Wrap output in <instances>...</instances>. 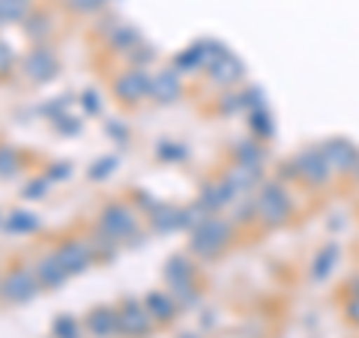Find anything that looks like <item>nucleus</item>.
Masks as SVG:
<instances>
[{"instance_id":"1","label":"nucleus","mask_w":359,"mask_h":338,"mask_svg":"<svg viewBox=\"0 0 359 338\" xmlns=\"http://www.w3.org/2000/svg\"><path fill=\"white\" fill-rule=\"evenodd\" d=\"M99 228H102L108 236H114L120 245L141 240L138 216H135V210L129 204H123V201H111V204L102 210V216H99Z\"/></svg>"},{"instance_id":"2","label":"nucleus","mask_w":359,"mask_h":338,"mask_svg":"<svg viewBox=\"0 0 359 338\" xmlns=\"http://www.w3.org/2000/svg\"><path fill=\"white\" fill-rule=\"evenodd\" d=\"M39 278L33 266H13L9 273L0 278V297L4 302H13V306H25L33 297L39 294Z\"/></svg>"},{"instance_id":"3","label":"nucleus","mask_w":359,"mask_h":338,"mask_svg":"<svg viewBox=\"0 0 359 338\" xmlns=\"http://www.w3.org/2000/svg\"><path fill=\"white\" fill-rule=\"evenodd\" d=\"M117 320H120V335L123 338H150L156 318L150 314V309L138 299H123L117 306Z\"/></svg>"},{"instance_id":"4","label":"nucleus","mask_w":359,"mask_h":338,"mask_svg":"<svg viewBox=\"0 0 359 338\" xmlns=\"http://www.w3.org/2000/svg\"><path fill=\"white\" fill-rule=\"evenodd\" d=\"M21 72H25L33 84L51 81V78L60 72L57 54H54L45 42H33V48L25 54V60H21Z\"/></svg>"},{"instance_id":"5","label":"nucleus","mask_w":359,"mask_h":338,"mask_svg":"<svg viewBox=\"0 0 359 338\" xmlns=\"http://www.w3.org/2000/svg\"><path fill=\"white\" fill-rule=\"evenodd\" d=\"M54 252H57L60 264L66 266V273L69 276L87 273V269L93 266V261H96V255H93V249H90V243L84 240V236H69V240H63Z\"/></svg>"},{"instance_id":"6","label":"nucleus","mask_w":359,"mask_h":338,"mask_svg":"<svg viewBox=\"0 0 359 338\" xmlns=\"http://www.w3.org/2000/svg\"><path fill=\"white\" fill-rule=\"evenodd\" d=\"M114 93L120 102H129V105L144 102V99H150V75L141 66H132V69H126L114 81Z\"/></svg>"},{"instance_id":"7","label":"nucleus","mask_w":359,"mask_h":338,"mask_svg":"<svg viewBox=\"0 0 359 338\" xmlns=\"http://www.w3.org/2000/svg\"><path fill=\"white\" fill-rule=\"evenodd\" d=\"M165 281L171 288V294L180 299V306L192 302L195 297V288H192V266H189L186 257H171L165 264Z\"/></svg>"},{"instance_id":"8","label":"nucleus","mask_w":359,"mask_h":338,"mask_svg":"<svg viewBox=\"0 0 359 338\" xmlns=\"http://www.w3.org/2000/svg\"><path fill=\"white\" fill-rule=\"evenodd\" d=\"M224 240H228V228H224L219 219H207V222H201L195 228L192 252L201 255V257H212L224 245Z\"/></svg>"},{"instance_id":"9","label":"nucleus","mask_w":359,"mask_h":338,"mask_svg":"<svg viewBox=\"0 0 359 338\" xmlns=\"http://www.w3.org/2000/svg\"><path fill=\"white\" fill-rule=\"evenodd\" d=\"M84 330L93 338H117L120 335V320H117V309L114 306H96L87 311L84 318Z\"/></svg>"},{"instance_id":"10","label":"nucleus","mask_w":359,"mask_h":338,"mask_svg":"<svg viewBox=\"0 0 359 338\" xmlns=\"http://www.w3.org/2000/svg\"><path fill=\"white\" fill-rule=\"evenodd\" d=\"M33 269H36L39 285H42V288H48V290H57V288H63V285H66V278H69V273H66V266L60 264L57 252L42 255L39 261L33 264Z\"/></svg>"},{"instance_id":"11","label":"nucleus","mask_w":359,"mask_h":338,"mask_svg":"<svg viewBox=\"0 0 359 338\" xmlns=\"http://www.w3.org/2000/svg\"><path fill=\"white\" fill-rule=\"evenodd\" d=\"M180 93H183V84H180V75L174 69H162L150 78V99L153 102L171 105Z\"/></svg>"},{"instance_id":"12","label":"nucleus","mask_w":359,"mask_h":338,"mask_svg":"<svg viewBox=\"0 0 359 338\" xmlns=\"http://www.w3.org/2000/svg\"><path fill=\"white\" fill-rule=\"evenodd\" d=\"M150 228H153L156 234H171V231H177V228H183V210L156 204V207L150 210Z\"/></svg>"},{"instance_id":"13","label":"nucleus","mask_w":359,"mask_h":338,"mask_svg":"<svg viewBox=\"0 0 359 338\" xmlns=\"http://www.w3.org/2000/svg\"><path fill=\"white\" fill-rule=\"evenodd\" d=\"M144 306L150 309L156 323H168V320H174V314H177V302L168 294H162V290H150V294L144 297Z\"/></svg>"},{"instance_id":"14","label":"nucleus","mask_w":359,"mask_h":338,"mask_svg":"<svg viewBox=\"0 0 359 338\" xmlns=\"http://www.w3.org/2000/svg\"><path fill=\"white\" fill-rule=\"evenodd\" d=\"M90 249H93L96 255V261H114L117 257V249H120V243L114 240V236H108L102 228H96L93 234H90Z\"/></svg>"},{"instance_id":"15","label":"nucleus","mask_w":359,"mask_h":338,"mask_svg":"<svg viewBox=\"0 0 359 338\" xmlns=\"http://www.w3.org/2000/svg\"><path fill=\"white\" fill-rule=\"evenodd\" d=\"M30 4L33 0H0V27L21 25L30 15Z\"/></svg>"},{"instance_id":"16","label":"nucleus","mask_w":359,"mask_h":338,"mask_svg":"<svg viewBox=\"0 0 359 338\" xmlns=\"http://www.w3.org/2000/svg\"><path fill=\"white\" fill-rule=\"evenodd\" d=\"M4 228L9 234H33V231H39V219L27 210H15L4 219Z\"/></svg>"},{"instance_id":"17","label":"nucleus","mask_w":359,"mask_h":338,"mask_svg":"<svg viewBox=\"0 0 359 338\" xmlns=\"http://www.w3.org/2000/svg\"><path fill=\"white\" fill-rule=\"evenodd\" d=\"M108 42L114 45L117 51H135V45L141 42V33L135 30L132 25H120V27H114V30H111Z\"/></svg>"},{"instance_id":"18","label":"nucleus","mask_w":359,"mask_h":338,"mask_svg":"<svg viewBox=\"0 0 359 338\" xmlns=\"http://www.w3.org/2000/svg\"><path fill=\"white\" fill-rule=\"evenodd\" d=\"M51 335H54V338H81V335H84V326L78 323L72 314H60V318H54Z\"/></svg>"},{"instance_id":"19","label":"nucleus","mask_w":359,"mask_h":338,"mask_svg":"<svg viewBox=\"0 0 359 338\" xmlns=\"http://www.w3.org/2000/svg\"><path fill=\"white\" fill-rule=\"evenodd\" d=\"M18 168H21V153L4 144V147H0V177H4V180L15 177Z\"/></svg>"},{"instance_id":"20","label":"nucleus","mask_w":359,"mask_h":338,"mask_svg":"<svg viewBox=\"0 0 359 338\" xmlns=\"http://www.w3.org/2000/svg\"><path fill=\"white\" fill-rule=\"evenodd\" d=\"M114 168H117V156H102V159H96L93 165H90L87 177L93 180V183H99V180H105V177L114 174Z\"/></svg>"},{"instance_id":"21","label":"nucleus","mask_w":359,"mask_h":338,"mask_svg":"<svg viewBox=\"0 0 359 338\" xmlns=\"http://www.w3.org/2000/svg\"><path fill=\"white\" fill-rule=\"evenodd\" d=\"M25 21H27L25 30H27V36H30V39L42 42V39L51 33V25H48V18H45V15H27Z\"/></svg>"},{"instance_id":"22","label":"nucleus","mask_w":359,"mask_h":338,"mask_svg":"<svg viewBox=\"0 0 359 338\" xmlns=\"http://www.w3.org/2000/svg\"><path fill=\"white\" fill-rule=\"evenodd\" d=\"M45 191H48V180H30L25 186V198L27 201H42Z\"/></svg>"},{"instance_id":"23","label":"nucleus","mask_w":359,"mask_h":338,"mask_svg":"<svg viewBox=\"0 0 359 338\" xmlns=\"http://www.w3.org/2000/svg\"><path fill=\"white\" fill-rule=\"evenodd\" d=\"M183 156H186V150L180 147V144H174V141L159 144V159H183Z\"/></svg>"},{"instance_id":"24","label":"nucleus","mask_w":359,"mask_h":338,"mask_svg":"<svg viewBox=\"0 0 359 338\" xmlns=\"http://www.w3.org/2000/svg\"><path fill=\"white\" fill-rule=\"evenodd\" d=\"M54 120H57V123H54V129H57V132H63V135H75L78 129H81V120H75V117H54Z\"/></svg>"},{"instance_id":"25","label":"nucleus","mask_w":359,"mask_h":338,"mask_svg":"<svg viewBox=\"0 0 359 338\" xmlns=\"http://www.w3.org/2000/svg\"><path fill=\"white\" fill-rule=\"evenodd\" d=\"M13 63H15V58H13V51L6 48L4 42H0V81H4V78L13 72Z\"/></svg>"},{"instance_id":"26","label":"nucleus","mask_w":359,"mask_h":338,"mask_svg":"<svg viewBox=\"0 0 359 338\" xmlns=\"http://www.w3.org/2000/svg\"><path fill=\"white\" fill-rule=\"evenodd\" d=\"M69 6L78 13H96V9L105 6V0H69Z\"/></svg>"},{"instance_id":"27","label":"nucleus","mask_w":359,"mask_h":338,"mask_svg":"<svg viewBox=\"0 0 359 338\" xmlns=\"http://www.w3.org/2000/svg\"><path fill=\"white\" fill-rule=\"evenodd\" d=\"M81 105L87 108V114H99V108H102V102H99L96 90H87V93L81 96Z\"/></svg>"},{"instance_id":"28","label":"nucleus","mask_w":359,"mask_h":338,"mask_svg":"<svg viewBox=\"0 0 359 338\" xmlns=\"http://www.w3.org/2000/svg\"><path fill=\"white\" fill-rule=\"evenodd\" d=\"M105 135H111V138H117L120 144H126V129H123L120 123H114V120H108V123H105Z\"/></svg>"},{"instance_id":"29","label":"nucleus","mask_w":359,"mask_h":338,"mask_svg":"<svg viewBox=\"0 0 359 338\" xmlns=\"http://www.w3.org/2000/svg\"><path fill=\"white\" fill-rule=\"evenodd\" d=\"M69 174H72L69 162H57V165H51V171H48V180H66Z\"/></svg>"},{"instance_id":"30","label":"nucleus","mask_w":359,"mask_h":338,"mask_svg":"<svg viewBox=\"0 0 359 338\" xmlns=\"http://www.w3.org/2000/svg\"><path fill=\"white\" fill-rule=\"evenodd\" d=\"M0 222H4V219H0Z\"/></svg>"},{"instance_id":"31","label":"nucleus","mask_w":359,"mask_h":338,"mask_svg":"<svg viewBox=\"0 0 359 338\" xmlns=\"http://www.w3.org/2000/svg\"><path fill=\"white\" fill-rule=\"evenodd\" d=\"M186 338H189V335H186Z\"/></svg>"}]
</instances>
